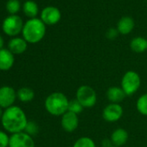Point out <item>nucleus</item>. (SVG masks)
<instances>
[{
    "instance_id": "19",
    "label": "nucleus",
    "mask_w": 147,
    "mask_h": 147,
    "mask_svg": "<svg viewBox=\"0 0 147 147\" xmlns=\"http://www.w3.org/2000/svg\"><path fill=\"white\" fill-rule=\"evenodd\" d=\"M23 11L25 16H27L31 19V18H36V17L38 14L39 9L36 2L32 1V0H28L23 5Z\"/></svg>"
},
{
    "instance_id": "24",
    "label": "nucleus",
    "mask_w": 147,
    "mask_h": 147,
    "mask_svg": "<svg viewBox=\"0 0 147 147\" xmlns=\"http://www.w3.org/2000/svg\"><path fill=\"white\" fill-rule=\"evenodd\" d=\"M38 131H39V127H38L37 124L34 121H29L26 125V128L24 130V131L30 136L36 135L38 132Z\"/></svg>"
},
{
    "instance_id": "10",
    "label": "nucleus",
    "mask_w": 147,
    "mask_h": 147,
    "mask_svg": "<svg viewBox=\"0 0 147 147\" xmlns=\"http://www.w3.org/2000/svg\"><path fill=\"white\" fill-rule=\"evenodd\" d=\"M61 14L58 8L48 6L42 11L40 19L45 24V25H54L61 20Z\"/></svg>"
},
{
    "instance_id": "15",
    "label": "nucleus",
    "mask_w": 147,
    "mask_h": 147,
    "mask_svg": "<svg viewBox=\"0 0 147 147\" xmlns=\"http://www.w3.org/2000/svg\"><path fill=\"white\" fill-rule=\"evenodd\" d=\"M134 28V20L131 17H123L117 24V30L121 35H128Z\"/></svg>"
},
{
    "instance_id": "21",
    "label": "nucleus",
    "mask_w": 147,
    "mask_h": 147,
    "mask_svg": "<svg viewBox=\"0 0 147 147\" xmlns=\"http://www.w3.org/2000/svg\"><path fill=\"white\" fill-rule=\"evenodd\" d=\"M73 147H96V144L91 138L82 137L75 142Z\"/></svg>"
},
{
    "instance_id": "23",
    "label": "nucleus",
    "mask_w": 147,
    "mask_h": 147,
    "mask_svg": "<svg viewBox=\"0 0 147 147\" xmlns=\"http://www.w3.org/2000/svg\"><path fill=\"white\" fill-rule=\"evenodd\" d=\"M83 109H84V107L76 99L69 100V104H68V111L69 112L78 115L83 111Z\"/></svg>"
},
{
    "instance_id": "16",
    "label": "nucleus",
    "mask_w": 147,
    "mask_h": 147,
    "mask_svg": "<svg viewBox=\"0 0 147 147\" xmlns=\"http://www.w3.org/2000/svg\"><path fill=\"white\" fill-rule=\"evenodd\" d=\"M125 96L126 95H125V92L123 91V89L121 88H119V87H111L107 91V100L111 103L119 104V102L124 100Z\"/></svg>"
},
{
    "instance_id": "3",
    "label": "nucleus",
    "mask_w": 147,
    "mask_h": 147,
    "mask_svg": "<svg viewBox=\"0 0 147 147\" xmlns=\"http://www.w3.org/2000/svg\"><path fill=\"white\" fill-rule=\"evenodd\" d=\"M68 104L67 97L61 92L50 94L44 101L46 111L53 116H62L68 111Z\"/></svg>"
},
{
    "instance_id": "18",
    "label": "nucleus",
    "mask_w": 147,
    "mask_h": 147,
    "mask_svg": "<svg viewBox=\"0 0 147 147\" xmlns=\"http://www.w3.org/2000/svg\"><path fill=\"white\" fill-rule=\"evenodd\" d=\"M17 97L22 102H30L35 98V92L32 88L24 87L17 91Z\"/></svg>"
},
{
    "instance_id": "28",
    "label": "nucleus",
    "mask_w": 147,
    "mask_h": 147,
    "mask_svg": "<svg viewBox=\"0 0 147 147\" xmlns=\"http://www.w3.org/2000/svg\"><path fill=\"white\" fill-rule=\"evenodd\" d=\"M3 113H4L3 108L0 107V120H1V119H2V117H3Z\"/></svg>"
},
{
    "instance_id": "11",
    "label": "nucleus",
    "mask_w": 147,
    "mask_h": 147,
    "mask_svg": "<svg viewBox=\"0 0 147 147\" xmlns=\"http://www.w3.org/2000/svg\"><path fill=\"white\" fill-rule=\"evenodd\" d=\"M61 125L62 129L67 132H73L76 131L79 125L78 115L67 111L61 116Z\"/></svg>"
},
{
    "instance_id": "27",
    "label": "nucleus",
    "mask_w": 147,
    "mask_h": 147,
    "mask_svg": "<svg viewBox=\"0 0 147 147\" xmlns=\"http://www.w3.org/2000/svg\"><path fill=\"white\" fill-rule=\"evenodd\" d=\"M4 45H5V40L2 36H0V49H4Z\"/></svg>"
},
{
    "instance_id": "2",
    "label": "nucleus",
    "mask_w": 147,
    "mask_h": 147,
    "mask_svg": "<svg viewBox=\"0 0 147 147\" xmlns=\"http://www.w3.org/2000/svg\"><path fill=\"white\" fill-rule=\"evenodd\" d=\"M46 34V25L39 18L29 19L22 30L23 38L28 43H37L42 40Z\"/></svg>"
},
{
    "instance_id": "4",
    "label": "nucleus",
    "mask_w": 147,
    "mask_h": 147,
    "mask_svg": "<svg viewBox=\"0 0 147 147\" xmlns=\"http://www.w3.org/2000/svg\"><path fill=\"white\" fill-rule=\"evenodd\" d=\"M141 85L139 75L132 70L127 71L121 79V88L126 96H131L137 93Z\"/></svg>"
},
{
    "instance_id": "8",
    "label": "nucleus",
    "mask_w": 147,
    "mask_h": 147,
    "mask_svg": "<svg viewBox=\"0 0 147 147\" xmlns=\"http://www.w3.org/2000/svg\"><path fill=\"white\" fill-rule=\"evenodd\" d=\"M35 141L32 136L25 131L11 134L10 136L9 147H35Z\"/></svg>"
},
{
    "instance_id": "26",
    "label": "nucleus",
    "mask_w": 147,
    "mask_h": 147,
    "mask_svg": "<svg viewBox=\"0 0 147 147\" xmlns=\"http://www.w3.org/2000/svg\"><path fill=\"white\" fill-rule=\"evenodd\" d=\"M119 31H118V30H117V29L111 28V29H109V30L107 31L106 36H107V37L108 39H110V40H113V39H115V38L118 36V35H119Z\"/></svg>"
},
{
    "instance_id": "25",
    "label": "nucleus",
    "mask_w": 147,
    "mask_h": 147,
    "mask_svg": "<svg viewBox=\"0 0 147 147\" xmlns=\"http://www.w3.org/2000/svg\"><path fill=\"white\" fill-rule=\"evenodd\" d=\"M10 137L7 132L0 130V147H9Z\"/></svg>"
},
{
    "instance_id": "17",
    "label": "nucleus",
    "mask_w": 147,
    "mask_h": 147,
    "mask_svg": "<svg viewBox=\"0 0 147 147\" xmlns=\"http://www.w3.org/2000/svg\"><path fill=\"white\" fill-rule=\"evenodd\" d=\"M131 49L136 53H143L147 49V40L144 37H134L130 42Z\"/></svg>"
},
{
    "instance_id": "20",
    "label": "nucleus",
    "mask_w": 147,
    "mask_h": 147,
    "mask_svg": "<svg viewBox=\"0 0 147 147\" xmlns=\"http://www.w3.org/2000/svg\"><path fill=\"white\" fill-rule=\"evenodd\" d=\"M136 108L140 114L147 116V94H142L138 99L136 102Z\"/></svg>"
},
{
    "instance_id": "22",
    "label": "nucleus",
    "mask_w": 147,
    "mask_h": 147,
    "mask_svg": "<svg viewBox=\"0 0 147 147\" xmlns=\"http://www.w3.org/2000/svg\"><path fill=\"white\" fill-rule=\"evenodd\" d=\"M21 8L19 0H8L6 3V10L11 15H16Z\"/></svg>"
},
{
    "instance_id": "7",
    "label": "nucleus",
    "mask_w": 147,
    "mask_h": 147,
    "mask_svg": "<svg viewBox=\"0 0 147 147\" xmlns=\"http://www.w3.org/2000/svg\"><path fill=\"white\" fill-rule=\"evenodd\" d=\"M17 97V91L10 86H3L0 88V107L3 109H7L12 106Z\"/></svg>"
},
{
    "instance_id": "29",
    "label": "nucleus",
    "mask_w": 147,
    "mask_h": 147,
    "mask_svg": "<svg viewBox=\"0 0 147 147\" xmlns=\"http://www.w3.org/2000/svg\"><path fill=\"white\" fill-rule=\"evenodd\" d=\"M110 147H117V146H114V145H113V146H110Z\"/></svg>"
},
{
    "instance_id": "13",
    "label": "nucleus",
    "mask_w": 147,
    "mask_h": 147,
    "mask_svg": "<svg viewBox=\"0 0 147 147\" xmlns=\"http://www.w3.org/2000/svg\"><path fill=\"white\" fill-rule=\"evenodd\" d=\"M28 42L22 37H13L8 42V49L13 55H21L27 49Z\"/></svg>"
},
{
    "instance_id": "5",
    "label": "nucleus",
    "mask_w": 147,
    "mask_h": 147,
    "mask_svg": "<svg viewBox=\"0 0 147 147\" xmlns=\"http://www.w3.org/2000/svg\"><path fill=\"white\" fill-rule=\"evenodd\" d=\"M76 99L82 105L84 108L94 107L98 100L95 90L88 85H82L77 89Z\"/></svg>"
},
{
    "instance_id": "9",
    "label": "nucleus",
    "mask_w": 147,
    "mask_h": 147,
    "mask_svg": "<svg viewBox=\"0 0 147 147\" xmlns=\"http://www.w3.org/2000/svg\"><path fill=\"white\" fill-rule=\"evenodd\" d=\"M123 115V108L119 104L110 103L108 104L102 112L103 119L110 123L116 122L121 119Z\"/></svg>"
},
{
    "instance_id": "12",
    "label": "nucleus",
    "mask_w": 147,
    "mask_h": 147,
    "mask_svg": "<svg viewBox=\"0 0 147 147\" xmlns=\"http://www.w3.org/2000/svg\"><path fill=\"white\" fill-rule=\"evenodd\" d=\"M15 62L14 55L8 49H0V70L8 71L10 70Z\"/></svg>"
},
{
    "instance_id": "1",
    "label": "nucleus",
    "mask_w": 147,
    "mask_h": 147,
    "mask_svg": "<svg viewBox=\"0 0 147 147\" xmlns=\"http://www.w3.org/2000/svg\"><path fill=\"white\" fill-rule=\"evenodd\" d=\"M28 122L26 113L18 106H12L5 109L1 119V124L5 131L11 134L24 131Z\"/></svg>"
},
{
    "instance_id": "6",
    "label": "nucleus",
    "mask_w": 147,
    "mask_h": 147,
    "mask_svg": "<svg viewBox=\"0 0 147 147\" xmlns=\"http://www.w3.org/2000/svg\"><path fill=\"white\" fill-rule=\"evenodd\" d=\"M24 28V22L18 15H10L3 22L2 30L5 35L16 37L18 34L22 33Z\"/></svg>"
},
{
    "instance_id": "14",
    "label": "nucleus",
    "mask_w": 147,
    "mask_h": 147,
    "mask_svg": "<svg viewBox=\"0 0 147 147\" xmlns=\"http://www.w3.org/2000/svg\"><path fill=\"white\" fill-rule=\"evenodd\" d=\"M110 140L114 146L120 147L127 142L128 132L123 128H118L113 131Z\"/></svg>"
}]
</instances>
